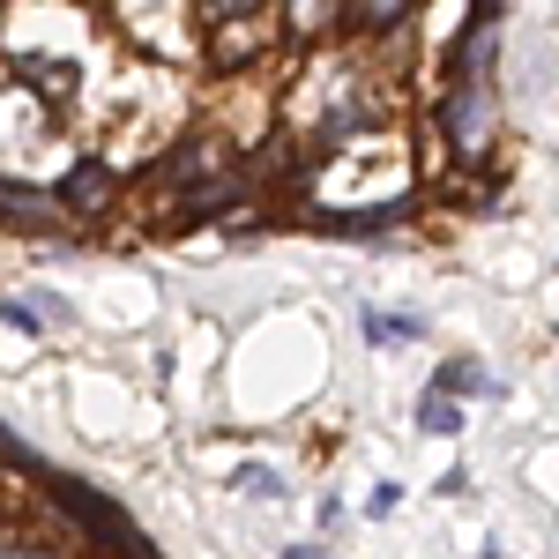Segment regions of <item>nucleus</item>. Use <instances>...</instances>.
<instances>
[{"instance_id":"f257e3e1","label":"nucleus","mask_w":559,"mask_h":559,"mask_svg":"<svg viewBox=\"0 0 559 559\" xmlns=\"http://www.w3.org/2000/svg\"><path fill=\"white\" fill-rule=\"evenodd\" d=\"M45 485H52V500H60V508H68L75 522H83L90 537L105 530V537H112V552H128V559H150V552H142V537H134V522L120 515L112 500H97V492H83L75 477H45Z\"/></svg>"},{"instance_id":"f03ea898","label":"nucleus","mask_w":559,"mask_h":559,"mask_svg":"<svg viewBox=\"0 0 559 559\" xmlns=\"http://www.w3.org/2000/svg\"><path fill=\"white\" fill-rule=\"evenodd\" d=\"M440 128L455 142V157H485V142H492V83L485 75H463V90L440 112Z\"/></svg>"},{"instance_id":"7ed1b4c3","label":"nucleus","mask_w":559,"mask_h":559,"mask_svg":"<svg viewBox=\"0 0 559 559\" xmlns=\"http://www.w3.org/2000/svg\"><path fill=\"white\" fill-rule=\"evenodd\" d=\"M440 395H455V388H463V395H500V381H492V373H477V358H463V366H448V373H440Z\"/></svg>"},{"instance_id":"20e7f679","label":"nucleus","mask_w":559,"mask_h":559,"mask_svg":"<svg viewBox=\"0 0 559 559\" xmlns=\"http://www.w3.org/2000/svg\"><path fill=\"white\" fill-rule=\"evenodd\" d=\"M105 187H112L105 165H75V173H68V202H75V210H97V202H105Z\"/></svg>"},{"instance_id":"39448f33","label":"nucleus","mask_w":559,"mask_h":559,"mask_svg":"<svg viewBox=\"0 0 559 559\" xmlns=\"http://www.w3.org/2000/svg\"><path fill=\"white\" fill-rule=\"evenodd\" d=\"M418 426H426V432H455V426H463L455 395H440V388H426V403H418Z\"/></svg>"},{"instance_id":"423d86ee","label":"nucleus","mask_w":559,"mask_h":559,"mask_svg":"<svg viewBox=\"0 0 559 559\" xmlns=\"http://www.w3.org/2000/svg\"><path fill=\"white\" fill-rule=\"evenodd\" d=\"M366 31H388V23H403V0H366V15H358Z\"/></svg>"},{"instance_id":"0eeeda50","label":"nucleus","mask_w":559,"mask_h":559,"mask_svg":"<svg viewBox=\"0 0 559 559\" xmlns=\"http://www.w3.org/2000/svg\"><path fill=\"white\" fill-rule=\"evenodd\" d=\"M239 492H261V500H269V492H284V485H276V471H261V463H247V471H239Z\"/></svg>"},{"instance_id":"6e6552de","label":"nucleus","mask_w":559,"mask_h":559,"mask_svg":"<svg viewBox=\"0 0 559 559\" xmlns=\"http://www.w3.org/2000/svg\"><path fill=\"white\" fill-rule=\"evenodd\" d=\"M292 559H329V552H313V545H292Z\"/></svg>"}]
</instances>
